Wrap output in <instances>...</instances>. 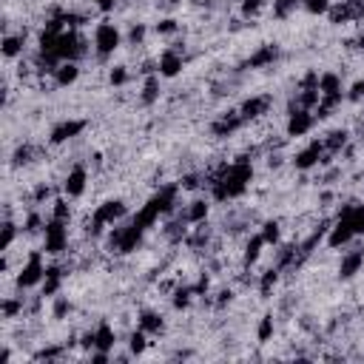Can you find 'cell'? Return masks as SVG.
Wrapping results in <instances>:
<instances>
[{
	"mask_svg": "<svg viewBox=\"0 0 364 364\" xmlns=\"http://www.w3.org/2000/svg\"><path fill=\"white\" fill-rule=\"evenodd\" d=\"M85 119H77V117H68V119H60L51 131H48V145H65L71 139H77L82 131H85Z\"/></svg>",
	"mask_w": 364,
	"mask_h": 364,
	"instance_id": "9",
	"label": "cell"
},
{
	"mask_svg": "<svg viewBox=\"0 0 364 364\" xmlns=\"http://www.w3.org/2000/svg\"><path fill=\"white\" fill-rule=\"evenodd\" d=\"M273 333H276L273 313H264V316L259 318V327H256V341H259V344H267V341L273 338Z\"/></svg>",
	"mask_w": 364,
	"mask_h": 364,
	"instance_id": "22",
	"label": "cell"
},
{
	"mask_svg": "<svg viewBox=\"0 0 364 364\" xmlns=\"http://www.w3.org/2000/svg\"><path fill=\"white\" fill-rule=\"evenodd\" d=\"M330 6H333V0H304V3H301V9H304L307 14H313V17L327 14V11H330Z\"/></svg>",
	"mask_w": 364,
	"mask_h": 364,
	"instance_id": "24",
	"label": "cell"
},
{
	"mask_svg": "<svg viewBox=\"0 0 364 364\" xmlns=\"http://www.w3.org/2000/svg\"><path fill=\"white\" fill-rule=\"evenodd\" d=\"M0 48H3V57H6V60H17V57L26 54V37H23V34H11V31H6Z\"/></svg>",
	"mask_w": 364,
	"mask_h": 364,
	"instance_id": "17",
	"label": "cell"
},
{
	"mask_svg": "<svg viewBox=\"0 0 364 364\" xmlns=\"http://www.w3.org/2000/svg\"><path fill=\"white\" fill-rule=\"evenodd\" d=\"M239 114L245 117V122H253V119H262L264 114H270V97H247L242 105H239Z\"/></svg>",
	"mask_w": 364,
	"mask_h": 364,
	"instance_id": "13",
	"label": "cell"
},
{
	"mask_svg": "<svg viewBox=\"0 0 364 364\" xmlns=\"http://www.w3.org/2000/svg\"><path fill=\"white\" fill-rule=\"evenodd\" d=\"M80 74H82L80 60H63V63H57V65L51 68L48 80H51V85H57V88H68V85H74V82L80 80Z\"/></svg>",
	"mask_w": 364,
	"mask_h": 364,
	"instance_id": "12",
	"label": "cell"
},
{
	"mask_svg": "<svg viewBox=\"0 0 364 364\" xmlns=\"http://www.w3.org/2000/svg\"><path fill=\"white\" fill-rule=\"evenodd\" d=\"M148 338H151V336H148L142 327L131 330V333H128V341H125V344H128V353H131V355H142V353L148 350Z\"/></svg>",
	"mask_w": 364,
	"mask_h": 364,
	"instance_id": "20",
	"label": "cell"
},
{
	"mask_svg": "<svg viewBox=\"0 0 364 364\" xmlns=\"http://www.w3.org/2000/svg\"><path fill=\"white\" fill-rule=\"evenodd\" d=\"M267 6V0H239V11H242V17H256L262 9Z\"/></svg>",
	"mask_w": 364,
	"mask_h": 364,
	"instance_id": "26",
	"label": "cell"
},
{
	"mask_svg": "<svg viewBox=\"0 0 364 364\" xmlns=\"http://www.w3.org/2000/svg\"><path fill=\"white\" fill-rule=\"evenodd\" d=\"M304 0H273V17H287L296 9H301Z\"/></svg>",
	"mask_w": 364,
	"mask_h": 364,
	"instance_id": "23",
	"label": "cell"
},
{
	"mask_svg": "<svg viewBox=\"0 0 364 364\" xmlns=\"http://www.w3.org/2000/svg\"><path fill=\"white\" fill-rule=\"evenodd\" d=\"M40 239H43L40 250H43L48 259H60V256L68 250V245H71V222L48 216V219H46V228H43V233H40Z\"/></svg>",
	"mask_w": 364,
	"mask_h": 364,
	"instance_id": "3",
	"label": "cell"
},
{
	"mask_svg": "<svg viewBox=\"0 0 364 364\" xmlns=\"http://www.w3.org/2000/svg\"><path fill=\"white\" fill-rule=\"evenodd\" d=\"M264 247H267V242L262 239V233L247 236V239H245V245H242V264H245V267L259 264V259L264 256Z\"/></svg>",
	"mask_w": 364,
	"mask_h": 364,
	"instance_id": "14",
	"label": "cell"
},
{
	"mask_svg": "<svg viewBox=\"0 0 364 364\" xmlns=\"http://www.w3.org/2000/svg\"><path fill=\"white\" fill-rule=\"evenodd\" d=\"M128 80H131L128 65H111V68H108V82H111V85H125Z\"/></svg>",
	"mask_w": 364,
	"mask_h": 364,
	"instance_id": "25",
	"label": "cell"
},
{
	"mask_svg": "<svg viewBox=\"0 0 364 364\" xmlns=\"http://www.w3.org/2000/svg\"><path fill=\"white\" fill-rule=\"evenodd\" d=\"M136 327H142L148 336H159L165 330V318H162L159 310H142L136 316Z\"/></svg>",
	"mask_w": 364,
	"mask_h": 364,
	"instance_id": "16",
	"label": "cell"
},
{
	"mask_svg": "<svg viewBox=\"0 0 364 364\" xmlns=\"http://www.w3.org/2000/svg\"><path fill=\"white\" fill-rule=\"evenodd\" d=\"M159 91H162V77L154 71V74H142V85H139V102L142 105H154L159 100Z\"/></svg>",
	"mask_w": 364,
	"mask_h": 364,
	"instance_id": "15",
	"label": "cell"
},
{
	"mask_svg": "<svg viewBox=\"0 0 364 364\" xmlns=\"http://www.w3.org/2000/svg\"><path fill=\"white\" fill-rule=\"evenodd\" d=\"M338 216H344L350 222V228L355 230V236H364V202H355V205L341 208Z\"/></svg>",
	"mask_w": 364,
	"mask_h": 364,
	"instance_id": "18",
	"label": "cell"
},
{
	"mask_svg": "<svg viewBox=\"0 0 364 364\" xmlns=\"http://www.w3.org/2000/svg\"><path fill=\"white\" fill-rule=\"evenodd\" d=\"M48 256L43 253V250H28L26 253V259L20 262V267H17V273H14V287L23 293V290H34V287H40L43 284V279H46V270H48V262H46Z\"/></svg>",
	"mask_w": 364,
	"mask_h": 364,
	"instance_id": "4",
	"label": "cell"
},
{
	"mask_svg": "<svg viewBox=\"0 0 364 364\" xmlns=\"http://www.w3.org/2000/svg\"><path fill=\"white\" fill-rule=\"evenodd\" d=\"M205 179H208L205 185L210 191L208 196L213 202H230V199H239L250 188V182H253V165H250V159H233V162L219 165Z\"/></svg>",
	"mask_w": 364,
	"mask_h": 364,
	"instance_id": "1",
	"label": "cell"
},
{
	"mask_svg": "<svg viewBox=\"0 0 364 364\" xmlns=\"http://www.w3.org/2000/svg\"><path fill=\"white\" fill-rule=\"evenodd\" d=\"M355 245V242H353ZM353 245H347V247H341V259H338V267H336V273H338V279H353L358 270H361V264H364V247H353Z\"/></svg>",
	"mask_w": 364,
	"mask_h": 364,
	"instance_id": "11",
	"label": "cell"
},
{
	"mask_svg": "<svg viewBox=\"0 0 364 364\" xmlns=\"http://www.w3.org/2000/svg\"><path fill=\"white\" fill-rule=\"evenodd\" d=\"M88 179H91L88 165H85V162H74V165L65 171L63 182H60V193H65L68 199H82L85 191H88Z\"/></svg>",
	"mask_w": 364,
	"mask_h": 364,
	"instance_id": "5",
	"label": "cell"
},
{
	"mask_svg": "<svg viewBox=\"0 0 364 364\" xmlns=\"http://www.w3.org/2000/svg\"><path fill=\"white\" fill-rule=\"evenodd\" d=\"M117 3H119V0H91V6H94L97 11H102V14H111V11L117 9Z\"/></svg>",
	"mask_w": 364,
	"mask_h": 364,
	"instance_id": "29",
	"label": "cell"
},
{
	"mask_svg": "<svg viewBox=\"0 0 364 364\" xmlns=\"http://www.w3.org/2000/svg\"><path fill=\"white\" fill-rule=\"evenodd\" d=\"M122 46H125V31H122L114 20L102 17V20L94 23V31H91V48H94L97 57L105 60V57L117 54Z\"/></svg>",
	"mask_w": 364,
	"mask_h": 364,
	"instance_id": "2",
	"label": "cell"
},
{
	"mask_svg": "<svg viewBox=\"0 0 364 364\" xmlns=\"http://www.w3.org/2000/svg\"><path fill=\"white\" fill-rule=\"evenodd\" d=\"M259 233H262V239L267 242V247L282 245V222H279V219H264L262 228H259Z\"/></svg>",
	"mask_w": 364,
	"mask_h": 364,
	"instance_id": "19",
	"label": "cell"
},
{
	"mask_svg": "<svg viewBox=\"0 0 364 364\" xmlns=\"http://www.w3.org/2000/svg\"><path fill=\"white\" fill-rule=\"evenodd\" d=\"M316 111L313 108H290L287 117H284V134L290 139H299V136H307L313 128H316Z\"/></svg>",
	"mask_w": 364,
	"mask_h": 364,
	"instance_id": "6",
	"label": "cell"
},
{
	"mask_svg": "<svg viewBox=\"0 0 364 364\" xmlns=\"http://www.w3.org/2000/svg\"><path fill=\"white\" fill-rule=\"evenodd\" d=\"M182 68H185V54L176 46H165L156 57V74L162 80H173L182 74Z\"/></svg>",
	"mask_w": 364,
	"mask_h": 364,
	"instance_id": "8",
	"label": "cell"
},
{
	"mask_svg": "<svg viewBox=\"0 0 364 364\" xmlns=\"http://www.w3.org/2000/svg\"><path fill=\"white\" fill-rule=\"evenodd\" d=\"M210 196H191L182 208H179V213H182V219L193 228V225H202V222H208V216H210Z\"/></svg>",
	"mask_w": 364,
	"mask_h": 364,
	"instance_id": "10",
	"label": "cell"
},
{
	"mask_svg": "<svg viewBox=\"0 0 364 364\" xmlns=\"http://www.w3.org/2000/svg\"><path fill=\"white\" fill-rule=\"evenodd\" d=\"M344 100H350V102H361V100H364V80H355V82L344 91Z\"/></svg>",
	"mask_w": 364,
	"mask_h": 364,
	"instance_id": "28",
	"label": "cell"
},
{
	"mask_svg": "<svg viewBox=\"0 0 364 364\" xmlns=\"http://www.w3.org/2000/svg\"><path fill=\"white\" fill-rule=\"evenodd\" d=\"M276 57H279V48H276V46H262V48L247 60V65H250V68H262V65H270Z\"/></svg>",
	"mask_w": 364,
	"mask_h": 364,
	"instance_id": "21",
	"label": "cell"
},
{
	"mask_svg": "<svg viewBox=\"0 0 364 364\" xmlns=\"http://www.w3.org/2000/svg\"><path fill=\"white\" fill-rule=\"evenodd\" d=\"M154 31H156L159 37H168V34H176V31H179V23H176L173 17H162V20L154 26Z\"/></svg>",
	"mask_w": 364,
	"mask_h": 364,
	"instance_id": "27",
	"label": "cell"
},
{
	"mask_svg": "<svg viewBox=\"0 0 364 364\" xmlns=\"http://www.w3.org/2000/svg\"><path fill=\"white\" fill-rule=\"evenodd\" d=\"M327 156H330V151H327L324 139H313L310 145H304L301 151H296L293 168H296V171H313L318 162H327Z\"/></svg>",
	"mask_w": 364,
	"mask_h": 364,
	"instance_id": "7",
	"label": "cell"
}]
</instances>
